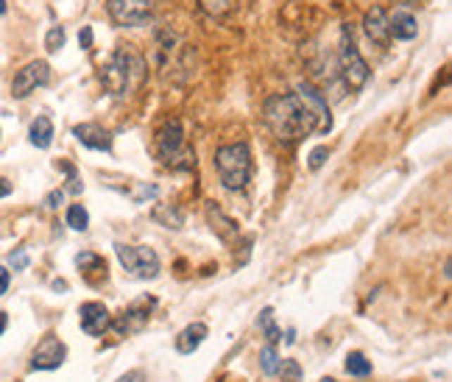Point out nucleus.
<instances>
[{"label":"nucleus","mask_w":452,"mask_h":382,"mask_svg":"<svg viewBox=\"0 0 452 382\" xmlns=\"http://www.w3.org/2000/svg\"><path fill=\"white\" fill-rule=\"evenodd\" d=\"M346 374H352V377H369V374H372V363H369L360 352H349V355H346Z\"/></svg>","instance_id":"aec40b11"},{"label":"nucleus","mask_w":452,"mask_h":382,"mask_svg":"<svg viewBox=\"0 0 452 382\" xmlns=\"http://www.w3.org/2000/svg\"><path fill=\"white\" fill-rule=\"evenodd\" d=\"M265 123L271 126V132L277 134L280 143H296L304 134L318 132L315 115L304 106V101L296 92L268 98L265 101Z\"/></svg>","instance_id":"f257e3e1"},{"label":"nucleus","mask_w":452,"mask_h":382,"mask_svg":"<svg viewBox=\"0 0 452 382\" xmlns=\"http://www.w3.org/2000/svg\"><path fill=\"white\" fill-rule=\"evenodd\" d=\"M207 215H210V224H213V229L218 231V234H221L224 240L229 237V234H232V231L237 229V227H234V224H232L229 218H224V215H221V212H218L215 207H210V210H207Z\"/></svg>","instance_id":"5701e85b"},{"label":"nucleus","mask_w":452,"mask_h":382,"mask_svg":"<svg viewBox=\"0 0 452 382\" xmlns=\"http://www.w3.org/2000/svg\"><path fill=\"white\" fill-rule=\"evenodd\" d=\"M81 315V329L87 335H103L109 326H112V318H109V310L101 305V302H87L78 310Z\"/></svg>","instance_id":"9b49d317"},{"label":"nucleus","mask_w":452,"mask_h":382,"mask_svg":"<svg viewBox=\"0 0 452 382\" xmlns=\"http://www.w3.org/2000/svg\"><path fill=\"white\" fill-rule=\"evenodd\" d=\"M260 329H263V335L268 338L271 346L282 340V332H280V326H277V321H274V310H271V307H265V310L260 312Z\"/></svg>","instance_id":"6ab92c4d"},{"label":"nucleus","mask_w":452,"mask_h":382,"mask_svg":"<svg viewBox=\"0 0 452 382\" xmlns=\"http://www.w3.org/2000/svg\"><path fill=\"white\" fill-rule=\"evenodd\" d=\"M156 153L168 165H179L182 159H187V165H190V151L184 146V132H182L179 120H168L156 132Z\"/></svg>","instance_id":"423d86ee"},{"label":"nucleus","mask_w":452,"mask_h":382,"mask_svg":"<svg viewBox=\"0 0 452 382\" xmlns=\"http://www.w3.org/2000/svg\"><path fill=\"white\" fill-rule=\"evenodd\" d=\"M0 14H6V0H0Z\"/></svg>","instance_id":"c9c22d12"},{"label":"nucleus","mask_w":452,"mask_h":382,"mask_svg":"<svg viewBox=\"0 0 452 382\" xmlns=\"http://www.w3.org/2000/svg\"><path fill=\"white\" fill-rule=\"evenodd\" d=\"M153 221H156V224H162L165 229H182V224H184V215H182V210H179V207L159 204V207L153 210Z\"/></svg>","instance_id":"a211bd4d"},{"label":"nucleus","mask_w":452,"mask_h":382,"mask_svg":"<svg viewBox=\"0 0 452 382\" xmlns=\"http://www.w3.org/2000/svg\"><path fill=\"white\" fill-rule=\"evenodd\" d=\"M11 265H14V271H23L25 265H28V254L25 251H17V254H11V260H8Z\"/></svg>","instance_id":"c756f323"},{"label":"nucleus","mask_w":452,"mask_h":382,"mask_svg":"<svg viewBox=\"0 0 452 382\" xmlns=\"http://www.w3.org/2000/svg\"><path fill=\"white\" fill-rule=\"evenodd\" d=\"M28 140H31V146H34V148H48V146L54 143V123H51V117L39 115V117L31 123Z\"/></svg>","instance_id":"f3484780"},{"label":"nucleus","mask_w":452,"mask_h":382,"mask_svg":"<svg viewBox=\"0 0 452 382\" xmlns=\"http://www.w3.org/2000/svg\"><path fill=\"white\" fill-rule=\"evenodd\" d=\"M6 324H8V318H6V312H0V335H3V329H6Z\"/></svg>","instance_id":"f704fd0d"},{"label":"nucleus","mask_w":452,"mask_h":382,"mask_svg":"<svg viewBox=\"0 0 452 382\" xmlns=\"http://www.w3.org/2000/svg\"><path fill=\"white\" fill-rule=\"evenodd\" d=\"M6 196H11V184L6 179H0V198H6Z\"/></svg>","instance_id":"72a5a7b5"},{"label":"nucleus","mask_w":452,"mask_h":382,"mask_svg":"<svg viewBox=\"0 0 452 382\" xmlns=\"http://www.w3.org/2000/svg\"><path fill=\"white\" fill-rule=\"evenodd\" d=\"M260 366H263V371H265L268 377H274V374L280 371V355H277L274 346H265V349L260 352Z\"/></svg>","instance_id":"b1692460"},{"label":"nucleus","mask_w":452,"mask_h":382,"mask_svg":"<svg viewBox=\"0 0 452 382\" xmlns=\"http://www.w3.org/2000/svg\"><path fill=\"white\" fill-rule=\"evenodd\" d=\"M280 374H282V382H299L301 380V369L296 360H282L280 363Z\"/></svg>","instance_id":"bb28decb"},{"label":"nucleus","mask_w":452,"mask_h":382,"mask_svg":"<svg viewBox=\"0 0 452 382\" xmlns=\"http://www.w3.org/2000/svg\"><path fill=\"white\" fill-rule=\"evenodd\" d=\"M73 137L81 146L92 148V151H109V148H112L109 132H106L103 126H98V123H81V126H75Z\"/></svg>","instance_id":"f8f14e48"},{"label":"nucleus","mask_w":452,"mask_h":382,"mask_svg":"<svg viewBox=\"0 0 452 382\" xmlns=\"http://www.w3.org/2000/svg\"><path fill=\"white\" fill-rule=\"evenodd\" d=\"M419 25H416V17L410 11H394V17H388V34L394 39H402V42H410L416 37Z\"/></svg>","instance_id":"2eb2a0df"},{"label":"nucleus","mask_w":452,"mask_h":382,"mask_svg":"<svg viewBox=\"0 0 452 382\" xmlns=\"http://www.w3.org/2000/svg\"><path fill=\"white\" fill-rule=\"evenodd\" d=\"M149 307H151V302L149 305H134V307H129L112 326H115V332L118 335H129V332H140L146 324H149Z\"/></svg>","instance_id":"4468645a"},{"label":"nucleus","mask_w":452,"mask_h":382,"mask_svg":"<svg viewBox=\"0 0 452 382\" xmlns=\"http://www.w3.org/2000/svg\"><path fill=\"white\" fill-rule=\"evenodd\" d=\"M338 62H341V73H344V81L346 87L352 89H360L366 81H369V65L363 62L360 51L355 48L352 42V31L344 25L341 28V45H338Z\"/></svg>","instance_id":"20e7f679"},{"label":"nucleus","mask_w":452,"mask_h":382,"mask_svg":"<svg viewBox=\"0 0 452 382\" xmlns=\"http://www.w3.org/2000/svg\"><path fill=\"white\" fill-rule=\"evenodd\" d=\"M8 282H11V274H8V271L0 265V296L8 291Z\"/></svg>","instance_id":"2f4dec72"},{"label":"nucleus","mask_w":452,"mask_h":382,"mask_svg":"<svg viewBox=\"0 0 452 382\" xmlns=\"http://www.w3.org/2000/svg\"><path fill=\"white\" fill-rule=\"evenodd\" d=\"M149 76V68H146V59L132 48V45H120L112 59L101 68V84L112 92V95H126L129 89L140 87Z\"/></svg>","instance_id":"f03ea898"},{"label":"nucleus","mask_w":452,"mask_h":382,"mask_svg":"<svg viewBox=\"0 0 452 382\" xmlns=\"http://www.w3.org/2000/svg\"><path fill=\"white\" fill-rule=\"evenodd\" d=\"M68 227L75 231H87V227H89V215H87V210H84L81 204H73V207L68 210Z\"/></svg>","instance_id":"4be33fe9"},{"label":"nucleus","mask_w":452,"mask_h":382,"mask_svg":"<svg viewBox=\"0 0 452 382\" xmlns=\"http://www.w3.org/2000/svg\"><path fill=\"white\" fill-rule=\"evenodd\" d=\"M65 355H68L65 343H62L59 338L48 335V338H42V343L34 349V355H31V369H37V371L59 369V366L65 363Z\"/></svg>","instance_id":"1a4fd4ad"},{"label":"nucleus","mask_w":452,"mask_h":382,"mask_svg":"<svg viewBox=\"0 0 452 382\" xmlns=\"http://www.w3.org/2000/svg\"><path fill=\"white\" fill-rule=\"evenodd\" d=\"M327 156H329V151H327V146H318V148H313V151H310V156H307L310 162H307V165H310L313 170H318V167H321V165L327 162Z\"/></svg>","instance_id":"cd10ccee"},{"label":"nucleus","mask_w":452,"mask_h":382,"mask_svg":"<svg viewBox=\"0 0 452 382\" xmlns=\"http://www.w3.org/2000/svg\"><path fill=\"white\" fill-rule=\"evenodd\" d=\"M78 45H81L84 51H89V48H92V28H89V25H84V28H81V34H78Z\"/></svg>","instance_id":"c85d7f7f"},{"label":"nucleus","mask_w":452,"mask_h":382,"mask_svg":"<svg viewBox=\"0 0 452 382\" xmlns=\"http://www.w3.org/2000/svg\"><path fill=\"white\" fill-rule=\"evenodd\" d=\"M215 167L226 190H243L251 179V151L246 143H229L215 151Z\"/></svg>","instance_id":"7ed1b4c3"},{"label":"nucleus","mask_w":452,"mask_h":382,"mask_svg":"<svg viewBox=\"0 0 452 382\" xmlns=\"http://www.w3.org/2000/svg\"><path fill=\"white\" fill-rule=\"evenodd\" d=\"M115 254H118L120 265L129 271V276H134V279H153L159 274V257L149 246H123V243H115Z\"/></svg>","instance_id":"39448f33"},{"label":"nucleus","mask_w":452,"mask_h":382,"mask_svg":"<svg viewBox=\"0 0 452 382\" xmlns=\"http://www.w3.org/2000/svg\"><path fill=\"white\" fill-rule=\"evenodd\" d=\"M48 81H51L48 62H31V65H25L23 70H17V76L11 81V95H14L17 101H23V98H28L37 87H45Z\"/></svg>","instance_id":"6e6552de"},{"label":"nucleus","mask_w":452,"mask_h":382,"mask_svg":"<svg viewBox=\"0 0 452 382\" xmlns=\"http://www.w3.org/2000/svg\"><path fill=\"white\" fill-rule=\"evenodd\" d=\"M75 265L81 268V271H87V268H92V271H101V274H106V262L98 257V254H89V251H84V254H78L75 257Z\"/></svg>","instance_id":"393cba45"},{"label":"nucleus","mask_w":452,"mask_h":382,"mask_svg":"<svg viewBox=\"0 0 452 382\" xmlns=\"http://www.w3.org/2000/svg\"><path fill=\"white\" fill-rule=\"evenodd\" d=\"M321 382H335V380H329V377H324V380H321Z\"/></svg>","instance_id":"e433bc0d"},{"label":"nucleus","mask_w":452,"mask_h":382,"mask_svg":"<svg viewBox=\"0 0 452 382\" xmlns=\"http://www.w3.org/2000/svg\"><path fill=\"white\" fill-rule=\"evenodd\" d=\"M118 382H146V374H143V371H129V374H123Z\"/></svg>","instance_id":"473e14b6"},{"label":"nucleus","mask_w":452,"mask_h":382,"mask_svg":"<svg viewBox=\"0 0 452 382\" xmlns=\"http://www.w3.org/2000/svg\"><path fill=\"white\" fill-rule=\"evenodd\" d=\"M204 338H207V326H204V324H190L187 329L179 332V338H176V352L193 355V352L204 343Z\"/></svg>","instance_id":"dca6fc26"},{"label":"nucleus","mask_w":452,"mask_h":382,"mask_svg":"<svg viewBox=\"0 0 452 382\" xmlns=\"http://www.w3.org/2000/svg\"><path fill=\"white\" fill-rule=\"evenodd\" d=\"M296 95L304 101V106L315 115V120H318V132H329V129H332V117H329V109H327L324 95H321L313 84H307V81L296 87Z\"/></svg>","instance_id":"9d476101"},{"label":"nucleus","mask_w":452,"mask_h":382,"mask_svg":"<svg viewBox=\"0 0 452 382\" xmlns=\"http://www.w3.org/2000/svg\"><path fill=\"white\" fill-rule=\"evenodd\" d=\"M363 28H366L369 39L377 42L379 48H385V45L391 42V34H388V14H385V8H382V6H372V8L366 11V17H363Z\"/></svg>","instance_id":"ddd939ff"},{"label":"nucleus","mask_w":452,"mask_h":382,"mask_svg":"<svg viewBox=\"0 0 452 382\" xmlns=\"http://www.w3.org/2000/svg\"><path fill=\"white\" fill-rule=\"evenodd\" d=\"M106 11H109L112 23L120 25V28L149 25L151 14H153L149 0H109V3H106Z\"/></svg>","instance_id":"0eeeda50"},{"label":"nucleus","mask_w":452,"mask_h":382,"mask_svg":"<svg viewBox=\"0 0 452 382\" xmlns=\"http://www.w3.org/2000/svg\"><path fill=\"white\" fill-rule=\"evenodd\" d=\"M62 45H65V28H62V25H54V28L48 31V37H45V48H48V53H56Z\"/></svg>","instance_id":"a878e982"},{"label":"nucleus","mask_w":452,"mask_h":382,"mask_svg":"<svg viewBox=\"0 0 452 382\" xmlns=\"http://www.w3.org/2000/svg\"><path fill=\"white\" fill-rule=\"evenodd\" d=\"M237 6V0H199V8L207 11L210 17H224Z\"/></svg>","instance_id":"412c9836"},{"label":"nucleus","mask_w":452,"mask_h":382,"mask_svg":"<svg viewBox=\"0 0 452 382\" xmlns=\"http://www.w3.org/2000/svg\"><path fill=\"white\" fill-rule=\"evenodd\" d=\"M62 198H65V193H62V190H54V193H51V196L45 198V204H48L51 210H56V207L62 204Z\"/></svg>","instance_id":"7c9ffc66"}]
</instances>
